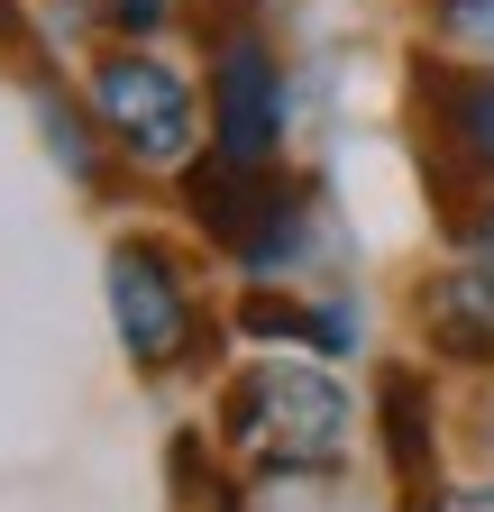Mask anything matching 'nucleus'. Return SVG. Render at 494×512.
<instances>
[{
  "mask_svg": "<svg viewBox=\"0 0 494 512\" xmlns=\"http://www.w3.org/2000/svg\"><path fill=\"white\" fill-rule=\"evenodd\" d=\"M229 430H238L247 448H266L275 467H330L339 439H348V403H339L330 375L275 357V366H257V375H238Z\"/></svg>",
  "mask_w": 494,
  "mask_h": 512,
  "instance_id": "obj_1",
  "label": "nucleus"
},
{
  "mask_svg": "<svg viewBox=\"0 0 494 512\" xmlns=\"http://www.w3.org/2000/svg\"><path fill=\"white\" fill-rule=\"evenodd\" d=\"M92 101H101L110 138L129 147L138 165H174L183 147H193V92H183V74L156 64V55H110Z\"/></svg>",
  "mask_w": 494,
  "mask_h": 512,
  "instance_id": "obj_2",
  "label": "nucleus"
},
{
  "mask_svg": "<svg viewBox=\"0 0 494 512\" xmlns=\"http://www.w3.org/2000/svg\"><path fill=\"white\" fill-rule=\"evenodd\" d=\"M284 138V83H275V55L257 37H229L211 64V156L257 174Z\"/></svg>",
  "mask_w": 494,
  "mask_h": 512,
  "instance_id": "obj_3",
  "label": "nucleus"
},
{
  "mask_svg": "<svg viewBox=\"0 0 494 512\" xmlns=\"http://www.w3.org/2000/svg\"><path fill=\"white\" fill-rule=\"evenodd\" d=\"M110 311H119L129 357H147V366L183 357V339H193V302H183V284H174V266L156 247H119L110 256Z\"/></svg>",
  "mask_w": 494,
  "mask_h": 512,
  "instance_id": "obj_4",
  "label": "nucleus"
},
{
  "mask_svg": "<svg viewBox=\"0 0 494 512\" xmlns=\"http://www.w3.org/2000/svg\"><path fill=\"white\" fill-rule=\"evenodd\" d=\"M430 320L449 330V348L494 357V266H458L440 293H430Z\"/></svg>",
  "mask_w": 494,
  "mask_h": 512,
  "instance_id": "obj_5",
  "label": "nucleus"
},
{
  "mask_svg": "<svg viewBox=\"0 0 494 512\" xmlns=\"http://www.w3.org/2000/svg\"><path fill=\"white\" fill-rule=\"evenodd\" d=\"M440 110H449L440 128H449V138H458V147H467V156H476V165L494 174V74H467V83H440Z\"/></svg>",
  "mask_w": 494,
  "mask_h": 512,
  "instance_id": "obj_6",
  "label": "nucleus"
},
{
  "mask_svg": "<svg viewBox=\"0 0 494 512\" xmlns=\"http://www.w3.org/2000/svg\"><path fill=\"white\" fill-rule=\"evenodd\" d=\"M385 430H394V467L421 485L430 476V448H421V384L412 375H385Z\"/></svg>",
  "mask_w": 494,
  "mask_h": 512,
  "instance_id": "obj_7",
  "label": "nucleus"
},
{
  "mask_svg": "<svg viewBox=\"0 0 494 512\" xmlns=\"http://www.w3.org/2000/svg\"><path fill=\"white\" fill-rule=\"evenodd\" d=\"M440 28L458 55H485L494 64V0H440Z\"/></svg>",
  "mask_w": 494,
  "mask_h": 512,
  "instance_id": "obj_8",
  "label": "nucleus"
},
{
  "mask_svg": "<svg viewBox=\"0 0 494 512\" xmlns=\"http://www.w3.org/2000/svg\"><path fill=\"white\" fill-rule=\"evenodd\" d=\"M46 138H55V156H65L74 174H92V147H83V119H74L65 101H46Z\"/></svg>",
  "mask_w": 494,
  "mask_h": 512,
  "instance_id": "obj_9",
  "label": "nucleus"
},
{
  "mask_svg": "<svg viewBox=\"0 0 494 512\" xmlns=\"http://www.w3.org/2000/svg\"><path fill=\"white\" fill-rule=\"evenodd\" d=\"M110 19H119V28H156L165 0H110Z\"/></svg>",
  "mask_w": 494,
  "mask_h": 512,
  "instance_id": "obj_10",
  "label": "nucleus"
},
{
  "mask_svg": "<svg viewBox=\"0 0 494 512\" xmlns=\"http://www.w3.org/2000/svg\"><path fill=\"white\" fill-rule=\"evenodd\" d=\"M485 266H494V220H485Z\"/></svg>",
  "mask_w": 494,
  "mask_h": 512,
  "instance_id": "obj_11",
  "label": "nucleus"
}]
</instances>
